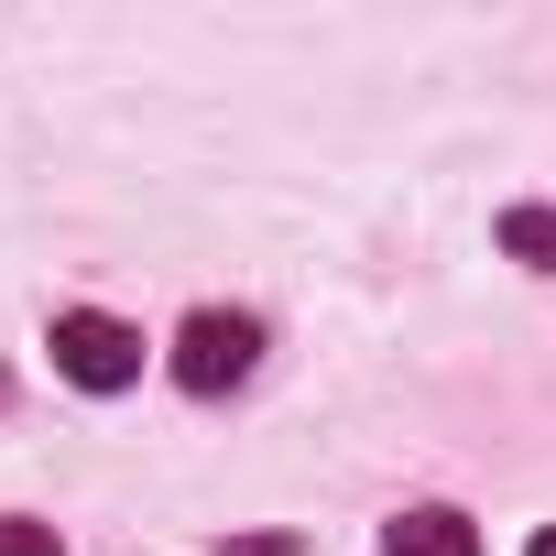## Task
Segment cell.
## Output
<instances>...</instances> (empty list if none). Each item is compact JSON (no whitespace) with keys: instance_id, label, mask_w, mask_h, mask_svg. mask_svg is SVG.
<instances>
[{"instance_id":"7","label":"cell","mask_w":556,"mask_h":556,"mask_svg":"<svg viewBox=\"0 0 556 556\" xmlns=\"http://www.w3.org/2000/svg\"><path fill=\"white\" fill-rule=\"evenodd\" d=\"M523 556H556V534H534V545H523Z\"/></svg>"},{"instance_id":"4","label":"cell","mask_w":556,"mask_h":556,"mask_svg":"<svg viewBox=\"0 0 556 556\" xmlns=\"http://www.w3.org/2000/svg\"><path fill=\"white\" fill-rule=\"evenodd\" d=\"M502 251L534 262V273H556V207H502Z\"/></svg>"},{"instance_id":"1","label":"cell","mask_w":556,"mask_h":556,"mask_svg":"<svg viewBox=\"0 0 556 556\" xmlns=\"http://www.w3.org/2000/svg\"><path fill=\"white\" fill-rule=\"evenodd\" d=\"M251 371H262V317L197 306V317L175 328V382H186V393H240Z\"/></svg>"},{"instance_id":"6","label":"cell","mask_w":556,"mask_h":556,"mask_svg":"<svg viewBox=\"0 0 556 556\" xmlns=\"http://www.w3.org/2000/svg\"><path fill=\"white\" fill-rule=\"evenodd\" d=\"M218 556H306L295 534H240V545H218Z\"/></svg>"},{"instance_id":"2","label":"cell","mask_w":556,"mask_h":556,"mask_svg":"<svg viewBox=\"0 0 556 556\" xmlns=\"http://www.w3.org/2000/svg\"><path fill=\"white\" fill-rule=\"evenodd\" d=\"M45 350H55V371H66L77 393H131V382H142V328H121V317H99V306H66Z\"/></svg>"},{"instance_id":"3","label":"cell","mask_w":556,"mask_h":556,"mask_svg":"<svg viewBox=\"0 0 556 556\" xmlns=\"http://www.w3.org/2000/svg\"><path fill=\"white\" fill-rule=\"evenodd\" d=\"M382 556H480V534H469V513L415 502V513H393V523H382Z\"/></svg>"},{"instance_id":"5","label":"cell","mask_w":556,"mask_h":556,"mask_svg":"<svg viewBox=\"0 0 556 556\" xmlns=\"http://www.w3.org/2000/svg\"><path fill=\"white\" fill-rule=\"evenodd\" d=\"M0 556H66V545H55V523H34V513H0Z\"/></svg>"}]
</instances>
